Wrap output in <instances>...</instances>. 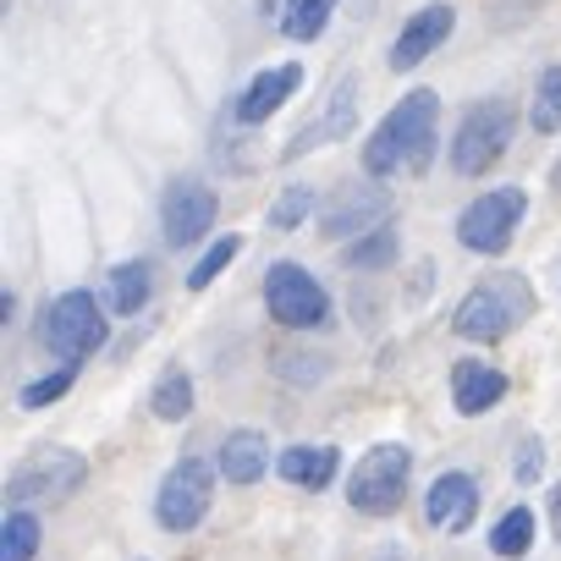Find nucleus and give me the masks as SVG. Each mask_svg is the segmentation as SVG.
<instances>
[{
    "label": "nucleus",
    "mask_w": 561,
    "mask_h": 561,
    "mask_svg": "<svg viewBox=\"0 0 561 561\" xmlns=\"http://www.w3.org/2000/svg\"><path fill=\"white\" fill-rule=\"evenodd\" d=\"M209 495H215V473H209V462H204V457H182V462L165 473V484H160L154 517H160L171 534H187V528L204 523Z\"/></svg>",
    "instance_id": "obj_9"
},
{
    "label": "nucleus",
    "mask_w": 561,
    "mask_h": 561,
    "mask_svg": "<svg viewBox=\"0 0 561 561\" xmlns=\"http://www.w3.org/2000/svg\"><path fill=\"white\" fill-rule=\"evenodd\" d=\"M149 293H154V270H149L144 259L111 270V309H116V314H138V309L149 304Z\"/></svg>",
    "instance_id": "obj_19"
},
{
    "label": "nucleus",
    "mask_w": 561,
    "mask_h": 561,
    "mask_svg": "<svg viewBox=\"0 0 561 561\" xmlns=\"http://www.w3.org/2000/svg\"><path fill=\"white\" fill-rule=\"evenodd\" d=\"M264 304H270V314L287 325V331H314V325H325V314H331L325 287H320L304 264H270V275H264Z\"/></svg>",
    "instance_id": "obj_6"
},
{
    "label": "nucleus",
    "mask_w": 561,
    "mask_h": 561,
    "mask_svg": "<svg viewBox=\"0 0 561 561\" xmlns=\"http://www.w3.org/2000/svg\"><path fill=\"white\" fill-rule=\"evenodd\" d=\"M304 89V67L298 61H287V67H270V72H259L242 94H237V122H270L280 105H287L293 94Z\"/></svg>",
    "instance_id": "obj_13"
},
{
    "label": "nucleus",
    "mask_w": 561,
    "mask_h": 561,
    "mask_svg": "<svg viewBox=\"0 0 561 561\" xmlns=\"http://www.w3.org/2000/svg\"><path fill=\"white\" fill-rule=\"evenodd\" d=\"M45 347L61 358V364H83L89 353L105 347V314L94 304V293H61L45 314Z\"/></svg>",
    "instance_id": "obj_5"
},
{
    "label": "nucleus",
    "mask_w": 561,
    "mask_h": 561,
    "mask_svg": "<svg viewBox=\"0 0 561 561\" xmlns=\"http://www.w3.org/2000/svg\"><path fill=\"white\" fill-rule=\"evenodd\" d=\"M435 116H440V94L435 89H413L408 100H397V111L364 144V171L369 176L424 171L430 154H435Z\"/></svg>",
    "instance_id": "obj_1"
},
{
    "label": "nucleus",
    "mask_w": 561,
    "mask_h": 561,
    "mask_svg": "<svg viewBox=\"0 0 561 561\" xmlns=\"http://www.w3.org/2000/svg\"><path fill=\"white\" fill-rule=\"evenodd\" d=\"M391 198L380 187H342V198L320 215V231L325 237H353V231H380Z\"/></svg>",
    "instance_id": "obj_14"
},
{
    "label": "nucleus",
    "mask_w": 561,
    "mask_h": 561,
    "mask_svg": "<svg viewBox=\"0 0 561 561\" xmlns=\"http://www.w3.org/2000/svg\"><path fill=\"white\" fill-rule=\"evenodd\" d=\"M309 209H314V193L309 187H287V193L275 198V209H270V231H293Z\"/></svg>",
    "instance_id": "obj_26"
},
{
    "label": "nucleus",
    "mask_w": 561,
    "mask_h": 561,
    "mask_svg": "<svg viewBox=\"0 0 561 561\" xmlns=\"http://www.w3.org/2000/svg\"><path fill=\"white\" fill-rule=\"evenodd\" d=\"M512 127H517V111H512L506 100L473 105V111L462 116L457 138H451V165H457V176H484V171L506 154Z\"/></svg>",
    "instance_id": "obj_4"
},
{
    "label": "nucleus",
    "mask_w": 561,
    "mask_h": 561,
    "mask_svg": "<svg viewBox=\"0 0 561 561\" xmlns=\"http://www.w3.org/2000/svg\"><path fill=\"white\" fill-rule=\"evenodd\" d=\"M523 314H528V287H517V275H501V280L473 287L457 304L451 331L468 342H501V336H512V325H523Z\"/></svg>",
    "instance_id": "obj_2"
},
{
    "label": "nucleus",
    "mask_w": 561,
    "mask_h": 561,
    "mask_svg": "<svg viewBox=\"0 0 561 561\" xmlns=\"http://www.w3.org/2000/svg\"><path fill=\"white\" fill-rule=\"evenodd\" d=\"M72 380H78V364H61L56 375H45V380H34V386L23 391V408H45V402L67 397V391H72Z\"/></svg>",
    "instance_id": "obj_28"
},
{
    "label": "nucleus",
    "mask_w": 561,
    "mask_h": 561,
    "mask_svg": "<svg viewBox=\"0 0 561 561\" xmlns=\"http://www.w3.org/2000/svg\"><path fill=\"white\" fill-rule=\"evenodd\" d=\"M539 468H545V457H539V440L528 435V440H523V457H517V484H534Z\"/></svg>",
    "instance_id": "obj_29"
},
{
    "label": "nucleus",
    "mask_w": 561,
    "mask_h": 561,
    "mask_svg": "<svg viewBox=\"0 0 561 561\" xmlns=\"http://www.w3.org/2000/svg\"><path fill=\"white\" fill-rule=\"evenodd\" d=\"M39 550V517L34 512H12L0 528V561H34Z\"/></svg>",
    "instance_id": "obj_23"
},
{
    "label": "nucleus",
    "mask_w": 561,
    "mask_h": 561,
    "mask_svg": "<svg viewBox=\"0 0 561 561\" xmlns=\"http://www.w3.org/2000/svg\"><path fill=\"white\" fill-rule=\"evenodd\" d=\"M270 446H264V435L259 430H237V435H226V446H220V473L231 479V484H253L259 473H264V457Z\"/></svg>",
    "instance_id": "obj_17"
},
{
    "label": "nucleus",
    "mask_w": 561,
    "mask_h": 561,
    "mask_svg": "<svg viewBox=\"0 0 561 561\" xmlns=\"http://www.w3.org/2000/svg\"><path fill=\"white\" fill-rule=\"evenodd\" d=\"M534 133H561V67H545L539 83H534Z\"/></svg>",
    "instance_id": "obj_22"
},
{
    "label": "nucleus",
    "mask_w": 561,
    "mask_h": 561,
    "mask_svg": "<svg viewBox=\"0 0 561 561\" xmlns=\"http://www.w3.org/2000/svg\"><path fill=\"white\" fill-rule=\"evenodd\" d=\"M83 473H89V462H83L78 451H67V446H39L28 462L12 468L7 495H12V501H67V495L83 484Z\"/></svg>",
    "instance_id": "obj_7"
},
{
    "label": "nucleus",
    "mask_w": 561,
    "mask_h": 561,
    "mask_svg": "<svg viewBox=\"0 0 561 561\" xmlns=\"http://www.w3.org/2000/svg\"><path fill=\"white\" fill-rule=\"evenodd\" d=\"M391 259H397V237H391L386 226H380V231H369L364 242H353V248H347V264H353V270H386Z\"/></svg>",
    "instance_id": "obj_25"
},
{
    "label": "nucleus",
    "mask_w": 561,
    "mask_h": 561,
    "mask_svg": "<svg viewBox=\"0 0 561 561\" xmlns=\"http://www.w3.org/2000/svg\"><path fill=\"white\" fill-rule=\"evenodd\" d=\"M408 473H413L408 446L386 440V446L364 451L358 468L347 473V501H353V512H364V517H386V512H397L402 495H408Z\"/></svg>",
    "instance_id": "obj_3"
},
{
    "label": "nucleus",
    "mask_w": 561,
    "mask_h": 561,
    "mask_svg": "<svg viewBox=\"0 0 561 561\" xmlns=\"http://www.w3.org/2000/svg\"><path fill=\"white\" fill-rule=\"evenodd\" d=\"M534 545V512L528 506H512L495 528H490V550L495 556H523Z\"/></svg>",
    "instance_id": "obj_24"
},
{
    "label": "nucleus",
    "mask_w": 561,
    "mask_h": 561,
    "mask_svg": "<svg viewBox=\"0 0 561 561\" xmlns=\"http://www.w3.org/2000/svg\"><path fill=\"white\" fill-rule=\"evenodd\" d=\"M451 23H457V12L446 7V0H435V7H419V12L408 18V28L397 34V45H391V67H397V72H413L430 50H440V45L451 39Z\"/></svg>",
    "instance_id": "obj_11"
},
{
    "label": "nucleus",
    "mask_w": 561,
    "mask_h": 561,
    "mask_svg": "<svg viewBox=\"0 0 561 561\" xmlns=\"http://www.w3.org/2000/svg\"><path fill=\"white\" fill-rule=\"evenodd\" d=\"M331 12H336V0H287V7H280V34L298 39V45H309V39L325 34Z\"/></svg>",
    "instance_id": "obj_20"
},
{
    "label": "nucleus",
    "mask_w": 561,
    "mask_h": 561,
    "mask_svg": "<svg viewBox=\"0 0 561 561\" xmlns=\"http://www.w3.org/2000/svg\"><path fill=\"white\" fill-rule=\"evenodd\" d=\"M280 479L287 484H304V490H325L336 479V446H293L280 451Z\"/></svg>",
    "instance_id": "obj_16"
},
{
    "label": "nucleus",
    "mask_w": 561,
    "mask_h": 561,
    "mask_svg": "<svg viewBox=\"0 0 561 561\" xmlns=\"http://www.w3.org/2000/svg\"><path fill=\"white\" fill-rule=\"evenodd\" d=\"M556 187H561V165H556Z\"/></svg>",
    "instance_id": "obj_31"
},
{
    "label": "nucleus",
    "mask_w": 561,
    "mask_h": 561,
    "mask_svg": "<svg viewBox=\"0 0 561 561\" xmlns=\"http://www.w3.org/2000/svg\"><path fill=\"white\" fill-rule=\"evenodd\" d=\"M231 259H237V237H220V242H215V248H209V253H204V259L193 264V275H187V287H193V293H204L209 280H215V275H220V270L231 264Z\"/></svg>",
    "instance_id": "obj_27"
},
{
    "label": "nucleus",
    "mask_w": 561,
    "mask_h": 561,
    "mask_svg": "<svg viewBox=\"0 0 561 561\" xmlns=\"http://www.w3.org/2000/svg\"><path fill=\"white\" fill-rule=\"evenodd\" d=\"M523 209H528V198H523L517 187L479 193V198L457 215V237H462V248H473V253H506V242H512Z\"/></svg>",
    "instance_id": "obj_8"
},
{
    "label": "nucleus",
    "mask_w": 561,
    "mask_h": 561,
    "mask_svg": "<svg viewBox=\"0 0 561 561\" xmlns=\"http://www.w3.org/2000/svg\"><path fill=\"white\" fill-rule=\"evenodd\" d=\"M353 94H358V83H353V78H347V83H336V89H331V111H325V122H314L304 138H293V154H304V149H320L325 138L347 133V127H353V111H358V100H353Z\"/></svg>",
    "instance_id": "obj_18"
},
{
    "label": "nucleus",
    "mask_w": 561,
    "mask_h": 561,
    "mask_svg": "<svg viewBox=\"0 0 561 561\" xmlns=\"http://www.w3.org/2000/svg\"><path fill=\"white\" fill-rule=\"evenodd\" d=\"M473 512H479V484L468 473H440L430 484V501H424V523L430 528H446V534H468L473 528Z\"/></svg>",
    "instance_id": "obj_12"
},
{
    "label": "nucleus",
    "mask_w": 561,
    "mask_h": 561,
    "mask_svg": "<svg viewBox=\"0 0 561 561\" xmlns=\"http://www.w3.org/2000/svg\"><path fill=\"white\" fill-rule=\"evenodd\" d=\"M187 413H193V380H187V369H165L160 386H154V419L176 424Z\"/></svg>",
    "instance_id": "obj_21"
},
{
    "label": "nucleus",
    "mask_w": 561,
    "mask_h": 561,
    "mask_svg": "<svg viewBox=\"0 0 561 561\" xmlns=\"http://www.w3.org/2000/svg\"><path fill=\"white\" fill-rule=\"evenodd\" d=\"M451 397H457V413H490L501 397H506V375L490 369V364H457L451 369Z\"/></svg>",
    "instance_id": "obj_15"
},
{
    "label": "nucleus",
    "mask_w": 561,
    "mask_h": 561,
    "mask_svg": "<svg viewBox=\"0 0 561 561\" xmlns=\"http://www.w3.org/2000/svg\"><path fill=\"white\" fill-rule=\"evenodd\" d=\"M550 523H556V539H561V490L550 495Z\"/></svg>",
    "instance_id": "obj_30"
},
{
    "label": "nucleus",
    "mask_w": 561,
    "mask_h": 561,
    "mask_svg": "<svg viewBox=\"0 0 561 561\" xmlns=\"http://www.w3.org/2000/svg\"><path fill=\"white\" fill-rule=\"evenodd\" d=\"M215 193L198 182V176H176L171 187H165V198H160V220H165V237L176 242V248H187V242H198V237H209V226H215Z\"/></svg>",
    "instance_id": "obj_10"
}]
</instances>
